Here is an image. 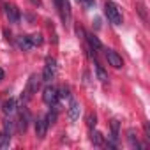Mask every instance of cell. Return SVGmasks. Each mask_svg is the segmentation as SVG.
Listing matches in <instances>:
<instances>
[{
    "label": "cell",
    "mask_w": 150,
    "mask_h": 150,
    "mask_svg": "<svg viewBox=\"0 0 150 150\" xmlns=\"http://www.w3.org/2000/svg\"><path fill=\"white\" fill-rule=\"evenodd\" d=\"M4 131L9 134V136H13V131H14V120L9 117V118H6V122H4Z\"/></svg>",
    "instance_id": "cell-19"
},
{
    "label": "cell",
    "mask_w": 150,
    "mask_h": 150,
    "mask_svg": "<svg viewBox=\"0 0 150 150\" xmlns=\"http://www.w3.org/2000/svg\"><path fill=\"white\" fill-rule=\"evenodd\" d=\"M76 34H78V37H80V39H85V32H83V28H81V27H76Z\"/></svg>",
    "instance_id": "cell-25"
},
{
    "label": "cell",
    "mask_w": 150,
    "mask_h": 150,
    "mask_svg": "<svg viewBox=\"0 0 150 150\" xmlns=\"http://www.w3.org/2000/svg\"><path fill=\"white\" fill-rule=\"evenodd\" d=\"M58 97H64V99H69V97H71V94H69V88H67V87H62V88L58 90Z\"/></svg>",
    "instance_id": "cell-24"
},
{
    "label": "cell",
    "mask_w": 150,
    "mask_h": 150,
    "mask_svg": "<svg viewBox=\"0 0 150 150\" xmlns=\"http://www.w3.org/2000/svg\"><path fill=\"white\" fill-rule=\"evenodd\" d=\"M69 118L72 122L80 118V103L78 101H71V104H69Z\"/></svg>",
    "instance_id": "cell-10"
},
{
    "label": "cell",
    "mask_w": 150,
    "mask_h": 150,
    "mask_svg": "<svg viewBox=\"0 0 150 150\" xmlns=\"http://www.w3.org/2000/svg\"><path fill=\"white\" fill-rule=\"evenodd\" d=\"M57 74V60L48 57L46 58V65H44V71H42V76H41V81L44 83H51V80L55 78Z\"/></svg>",
    "instance_id": "cell-4"
},
{
    "label": "cell",
    "mask_w": 150,
    "mask_h": 150,
    "mask_svg": "<svg viewBox=\"0 0 150 150\" xmlns=\"http://www.w3.org/2000/svg\"><path fill=\"white\" fill-rule=\"evenodd\" d=\"M104 13L108 16V20L113 23V25H122V11L120 7L111 2V0H106V4H104Z\"/></svg>",
    "instance_id": "cell-2"
},
{
    "label": "cell",
    "mask_w": 150,
    "mask_h": 150,
    "mask_svg": "<svg viewBox=\"0 0 150 150\" xmlns=\"http://www.w3.org/2000/svg\"><path fill=\"white\" fill-rule=\"evenodd\" d=\"M18 46L23 50V51H30L34 46H32V42H30V35H20L18 37Z\"/></svg>",
    "instance_id": "cell-13"
},
{
    "label": "cell",
    "mask_w": 150,
    "mask_h": 150,
    "mask_svg": "<svg viewBox=\"0 0 150 150\" xmlns=\"http://www.w3.org/2000/svg\"><path fill=\"white\" fill-rule=\"evenodd\" d=\"M4 115L6 117H13L14 113H16V101L14 99H7L6 103H4Z\"/></svg>",
    "instance_id": "cell-11"
},
{
    "label": "cell",
    "mask_w": 150,
    "mask_h": 150,
    "mask_svg": "<svg viewBox=\"0 0 150 150\" xmlns=\"http://www.w3.org/2000/svg\"><path fill=\"white\" fill-rule=\"evenodd\" d=\"M85 37H87V41H88V44H90V48L94 50V51H99V50H103V44H101V41L94 35V34H85Z\"/></svg>",
    "instance_id": "cell-12"
},
{
    "label": "cell",
    "mask_w": 150,
    "mask_h": 150,
    "mask_svg": "<svg viewBox=\"0 0 150 150\" xmlns=\"http://www.w3.org/2000/svg\"><path fill=\"white\" fill-rule=\"evenodd\" d=\"M110 127H111V139H118V127H120V122L117 120V118H113L111 120V124H110Z\"/></svg>",
    "instance_id": "cell-17"
},
{
    "label": "cell",
    "mask_w": 150,
    "mask_h": 150,
    "mask_svg": "<svg viewBox=\"0 0 150 150\" xmlns=\"http://www.w3.org/2000/svg\"><path fill=\"white\" fill-rule=\"evenodd\" d=\"M127 141H129V146H131V148H139L138 134H136L134 129H129V131H127Z\"/></svg>",
    "instance_id": "cell-14"
},
{
    "label": "cell",
    "mask_w": 150,
    "mask_h": 150,
    "mask_svg": "<svg viewBox=\"0 0 150 150\" xmlns=\"http://www.w3.org/2000/svg\"><path fill=\"white\" fill-rule=\"evenodd\" d=\"M53 108H55V110H53V111H50V113H48V115L44 117V118H46V124H48V125H53V124L57 122V106H53Z\"/></svg>",
    "instance_id": "cell-20"
},
{
    "label": "cell",
    "mask_w": 150,
    "mask_h": 150,
    "mask_svg": "<svg viewBox=\"0 0 150 150\" xmlns=\"http://www.w3.org/2000/svg\"><path fill=\"white\" fill-rule=\"evenodd\" d=\"M39 87H41V76H37V74H32L30 80H28V83H27L25 92L21 94V101H23V103L30 101V99H32V96H34V94H37Z\"/></svg>",
    "instance_id": "cell-3"
},
{
    "label": "cell",
    "mask_w": 150,
    "mask_h": 150,
    "mask_svg": "<svg viewBox=\"0 0 150 150\" xmlns=\"http://www.w3.org/2000/svg\"><path fill=\"white\" fill-rule=\"evenodd\" d=\"M78 4H81L87 11H90V9H94L96 7V0H76Z\"/></svg>",
    "instance_id": "cell-21"
},
{
    "label": "cell",
    "mask_w": 150,
    "mask_h": 150,
    "mask_svg": "<svg viewBox=\"0 0 150 150\" xmlns=\"http://www.w3.org/2000/svg\"><path fill=\"white\" fill-rule=\"evenodd\" d=\"M0 80H4V69H0Z\"/></svg>",
    "instance_id": "cell-26"
},
{
    "label": "cell",
    "mask_w": 150,
    "mask_h": 150,
    "mask_svg": "<svg viewBox=\"0 0 150 150\" xmlns=\"http://www.w3.org/2000/svg\"><path fill=\"white\" fill-rule=\"evenodd\" d=\"M92 143L96 145V146H101L103 143H104V138H103V134L99 132V131H92Z\"/></svg>",
    "instance_id": "cell-18"
},
{
    "label": "cell",
    "mask_w": 150,
    "mask_h": 150,
    "mask_svg": "<svg viewBox=\"0 0 150 150\" xmlns=\"http://www.w3.org/2000/svg\"><path fill=\"white\" fill-rule=\"evenodd\" d=\"M106 58H108V62H110V65H113L115 69H120L122 65H124V62H122V57L115 51V50H106Z\"/></svg>",
    "instance_id": "cell-7"
},
{
    "label": "cell",
    "mask_w": 150,
    "mask_h": 150,
    "mask_svg": "<svg viewBox=\"0 0 150 150\" xmlns=\"http://www.w3.org/2000/svg\"><path fill=\"white\" fill-rule=\"evenodd\" d=\"M96 124H97V117H96V113H90V115L87 117V125H88L90 129H94Z\"/></svg>",
    "instance_id": "cell-23"
},
{
    "label": "cell",
    "mask_w": 150,
    "mask_h": 150,
    "mask_svg": "<svg viewBox=\"0 0 150 150\" xmlns=\"http://www.w3.org/2000/svg\"><path fill=\"white\" fill-rule=\"evenodd\" d=\"M58 88H55L53 85H48L42 92V101L48 104V106H57L58 104Z\"/></svg>",
    "instance_id": "cell-5"
},
{
    "label": "cell",
    "mask_w": 150,
    "mask_h": 150,
    "mask_svg": "<svg viewBox=\"0 0 150 150\" xmlns=\"http://www.w3.org/2000/svg\"><path fill=\"white\" fill-rule=\"evenodd\" d=\"M55 6L60 13V18H62V23L65 28L71 27L72 23V11H71V4H69V0H55Z\"/></svg>",
    "instance_id": "cell-1"
},
{
    "label": "cell",
    "mask_w": 150,
    "mask_h": 150,
    "mask_svg": "<svg viewBox=\"0 0 150 150\" xmlns=\"http://www.w3.org/2000/svg\"><path fill=\"white\" fill-rule=\"evenodd\" d=\"M96 74H97V78H99V81H103V83H108V72L103 69V65H99V64H96Z\"/></svg>",
    "instance_id": "cell-15"
},
{
    "label": "cell",
    "mask_w": 150,
    "mask_h": 150,
    "mask_svg": "<svg viewBox=\"0 0 150 150\" xmlns=\"http://www.w3.org/2000/svg\"><path fill=\"white\" fill-rule=\"evenodd\" d=\"M9 143H11V136L6 132V131H0V148H7L9 146Z\"/></svg>",
    "instance_id": "cell-16"
},
{
    "label": "cell",
    "mask_w": 150,
    "mask_h": 150,
    "mask_svg": "<svg viewBox=\"0 0 150 150\" xmlns=\"http://www.w3.org/2000/svg\"><path fill=\"white\" fill-rule=\"evenodd\" d=\"M30 42H32V46H41L42 44V35L41 34H32L30 35Z\"/></svg>",
    "instance_id": "cell-22"
},
{
    "label": "cell",
    "mask_w": 150,
    "mask_h": 150,
    "mask_svg": "<svg viewBox=\"0 0 150 150\" xmlns=\"http://www.w3.org/2000/svg\"><path fill=\"white\" fill-rule=\"evenodd\" d=\"M46 131H48V124H46V118H37L35 122V136L39 139H42L46 136Z\"/></svg>",
    "instance_id": "cell-9"
},
{
    "label": "cell",
    "mask_w": 150,
    "mask_h": 150,
    "mask_svg": "<svg viewBox=\"0 0 150 150\" xmlns=\"http://www.w3.org/2000/svg\"><path fill=\"white\" fill-rule=\"evenodd\" d=\"M4 11H6V16L9 20V23H20V11L16 6L13 4H6L4 6Z\"/></svg>",
    "instance_id": "cell-6"
},
{
    "label": "cell",
    "mask_w": 150,
    "mask_h": 150,
    "mask_svg": "<svg viewBox=\"0 0 150 150\" xmlns=\"http://www.w3.org/2000/svg\"><path fill=\"white\" fill-rule=\"evenodd\" d=\"M28 120H30L28 111H27V110H21V113H20V117H18V131H20V132H25V131H27Z\"/></svg>",
    "instance_id": "cell-8"
}]
</instances>
